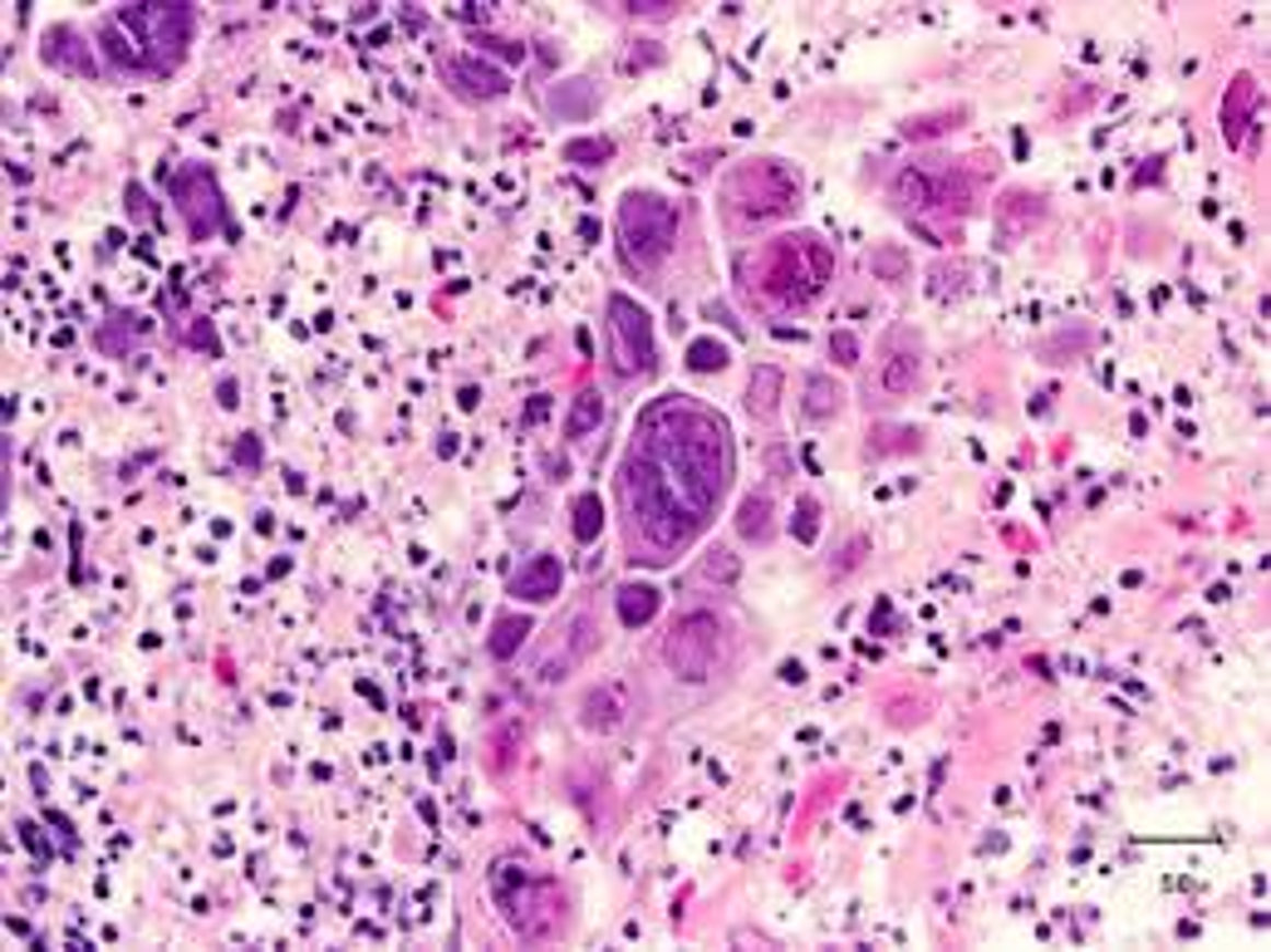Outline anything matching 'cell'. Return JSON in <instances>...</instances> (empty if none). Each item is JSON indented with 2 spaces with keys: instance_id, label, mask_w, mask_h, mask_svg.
I'll use <instances>...</instances> for the list:
<instances>
[{
  "instance_id": "obj_1",
  "label": "cell",
  "mask_w": 1271,
  "mask_h": 952,
  "mask_svg": "<svg viewBox=\"0 0 1271 952\" xmlns=\"http://www.w3.org/2000/svg\"><path fill=\"white\" fill-rule=\"evenodd\" d=\"M619 496H624L634 541H644L654 550L648 560H668L673 550L693 545L721 501L717 486L703 481L673 448H663L658 438H644V432H634V452L624 457V472H619Z\"/></svg>"
},
{
  "instance_id": "obj_2",
  "label": "cell",
  "mask_w": 1271,
  "mask_h": 952,
  "mask_svg": "<svg viewBox=\"0 0 1271 952\" xmlns=\"http://www.w3.org/2000/svg\"><path fill=\"white\" fill-rule=\"evenodd\" d=\"M741 280L771 305H810L835 280V256L816 231H796V236L766 241L756 256L741 260Z\"/></svg>"
},
{
  "instance_id": "obj_3",
  "label": "cell",
  "mask_w": 1271,
  "mask_h": 952,
  "mask_svg": "<svg viewBox=\"0 0 1271 952\" xmlns=\"http://www.w3.org/2000/svg\"><path fill=\"white\" fill-rule=\"evenodd\" d=\"M492 898L501 908L506 928L525 943H551L565 924V898L551 879H541L525 859L501 855L492 864Z\"/></svg>"
},
{
  "instance_id": "obj_4",
  "label": "cell",
  "mask_w": 1271,
  "mask_h": 952,
  "mask_svg": "<svg viewBox=\"0 0 1271 952\" xmlns=\"http://www.w3.org/2000/svg\"><path fill=\"white\" fill-rule=\"evenodd\" d=\"M721 201H727V211L737 221L766 227V221H781L800 207V172L781 158L741 162V167H731L727 187H721Z\"/></svg>"
},
{
  "instance_id": "obj_5",
  "label": "cell",
  "mask_w": 1271,
  "mask_h": 952,
  "mask_svg": "<svg viewBox=\"0 0 1271 952\" xmlns=\"http://www.w3.org/2000/svg\"><path fill=\"white\" fill-rule=\"evenodd\" d=\"M619 246L628 266L654 276L678 246V207L658 191H628L619 201Z\"/></svg>"
},
{
  "instance_id": "obj_6",
  "label": "cell",
  "mask_w": 1271,
  "mask_h": 952,
  "mask_svg": "<svg viewBox=\"0 0 1271 952\" xmlns=\"http://www.w3.org/2000/svg\"><path fill=\"white\" fill-rule=\"evenodd\" d=\"M721 648H727V629H721V619L712 609H688L663 638V658L683 683L712 677V667L721 663Z\"/></svg>"
},
{
  "instance_id": "obj_7",
  "label": "cell",
  "mask_w": 1271,
  "mask_h": 952,
  "mask_svg": "<svg viewBox=\"0 0 1271 952\" xmlns=\"http://www.w3.org/2000/svg\"><path fill=\"white\" fill-rule=\"evenodd\" d=\"M114 15L138 35L142 55H148V74H167L192 39V10L187 5H124V10H114Z\"/></svg>"
},
{
  "instance_id": "obj_8",
  "label": "cell",
  "mask_w": 1271,
  "mask_h": 952,
  "mask_svg": "<svg viewBox=\"0 0 1271 952\" xmlns=\"http://www.w3.org/2000/svg\"><path fill=\"white\" fill-rule=\"evenodd\" d=\"M609 324V359H614L619 379H644L654 373V324H648L644 305H634L628 295H609L604 310Z\"/></svg>"
},
{
  "instance_id": "obj_9",
  "label": "cell",
  "mask_w": 1271,
  "mask_h": 952,
  "mask_svg": "<svg viewBox=\"0 0 1271 952\" xmlns=\"http://www.w3.org/2000/svg\"><path fill=\"white\" fill-rule=\"evenodd\" d=\"M172 197H177V211L187 221L192 241H207L221 231V191L207 167H182L177 182H172Z\"/></svg>"
},
{
  "instance_id": "obj_10",
  "label": "cell",
  "mask_w": 1271,
  "mask_h": 952,
  "mask_svg": "<svg viewBox=\"0 0 1271 952\" xmlns=\"http://www.w3.org/2000/svg\"><path fill=\"white\" fill-rule=\"evenodd\" d=\"M918 373H923L918 349H913V344H903V339H893L889 349H883L879 369H874L869 383H864V393H869V408H874V403H899L903 393H913Z\"/></svg>"
},
{
  "instance_id": "obj_11",
  "label": "cell",
  "mask_w": 1271,
  "mask_h": 952,
  "mask_svg": "<svg viewBox=\"0 0 1271 952\" xmlns=\"http://www.w3.org/2000/svg\"><path fill=\"white\" fill-rule=\"evenodd\" d=\"M594 643H599V629H594V619H589V614H575V619H569L565 629H561V643H555L551 653L541 658V677H545V683H555V677H565L569 667H575V663H585V658L594 653Z\"/></svg>"
},
{
  "instance_id": "obj_12",
  "label": "cell",
  "mask_w": 1271,
  "mask_h": 952,
  "mask_svg": "<svg viewBox=\"0 0 1271 952\" xmlns=\"http://www.w3.org/2000/svg\"><path fill=\"white\" fill-rule=\"evenodd\" d=\"M634 712V697H628L624 683H599L579 697V727L585 732H614V727L628 722Z\"/></svg>"
},
{
  "instance_id": "obj_13",
  "label": "cell",
  "mask_w": 1271,
  "mask_h": 952,
  "mask_svg": "<svg viewBox=\"0 0 1271 952\" xmlns=\"http://www.w3.org/2000/svg\"><path fill=\"white\" fill-rule=\"evenodd\" d=\"M442 79L462 98H501L506 94V74H501V69H492V65H482L476 55L442 59Z\"/></svg>"
},
{
  "instance_id": "obj_14",
  "label": "cell",
  "mask_w": 1271,
  "mask_h": 952,
  "mask_svg": "<svg viewBox=\"0 0 1271 952\" xmlns=\"http://www.w3.org/2000/svg\"><path fill=\"white\" fill-rule=\"evenodd\" d=\"M561 584H565V565L555 560V555H531V560L511 574V594H516V600H525V604L555 600Z\"/></svg>"
},
{
  "instance_id": "obj_15",
  "label": "cell",
  "mask_w": 1271,
  "mask_h": 952,
  "mask_svg": "<svg viewBox=\"0 0 1271 952\" xmlns=\"http://www.w3.org/2000/svg\"><path fill=\"white\" fill-rule=\"evenodd\" d=\"M1252 118H1257V79L1252 74H1237L1223 94V138L1227 148H1243L1247 133H1252Z\"/></svg>"
},
{
  "instance_id": "obj_16",
  "label": "cell",
  "mask_w": 1271,
  "mask_h": 952,
  "mask_svg": "<svg viewBox=\"0 0 1271 952\" xmlns=\"http://www.w3.org/2000/svg\"><path fill=\"white\" fill-rule=\"evenodd\" d=\"M39 55H45L49 69H65V74H94V49H89L69 25L49 30L45 45H39Z\"/></svg>"
},
{
  "instance_id": "obj_17",
  "label": "cell",
  "mask_w": 1271,
  "mask_h": 952,
  "mask_svg": "<svg viewBox=\"0 0 1271 952\" xmlns=\"http://www.w3.org/2000/svg\"><path fill=\"white\" fill-rule=\"evenodd\" d=\"M99 45H104V55L114 59L118 69H134V74H142V69H148V55H142L138 35L118 15H108L104 25H99Z\"/></svg>"
},
{
  "instance_id": "obj_18",
  "label": "cell",
  "mask_w": 1271,
  "mask_h": 952,
  "mask_svg": "<svg viewBox=\"0 0 1271 952\" xmlns=\"http://www.w3.org/2000/svg\"><path fill=\"white\" fill-rule=\"evenodd\" d=\"M781 388H786V379H781L776 369H756L751 373V383H747V413L751 418H776V408H781Z\"/></svg>"
},
{
  "instance_id": "obj_19",
  "label": "cell",
  "mask_w": 1271,
  "mask_h": 952,
  "mask_svg": "<svg viewBox=\"0 0 1271 952\" xmlns=\"http://www.w3.org/2000/svg\"><path fill=\"white\" fill-rule=\"evenodd\" d=\"M840 398H845V393H840V383L830 379V373H810L806 398H800V413L816 418V422H825V418H835V413H840Z\"/></svg>"
},
{
  "instance_id": "obj_20",
  "label": "cell",
  "mask_w": 1271,
  "mask_h": 952,
  "mask_svg": "<svg viewBox=\"0 0 1271 952\" xmlns=\"http://www.w3.org/2000/svg\"><path fill=\"white\" fill-rule=\"evenodd\" d=\"M594 104H599V94L589 79H569V84L551 89V114H561V118H589Z\"/></svg>"
},
{
  "instance_id": "obj_21",
  "label": "cell",
  "mask_w": 1271,
  "mask_h": 952,
  "mask_svg": "<svg viewBox=\"0 0 1271 952\" xmlns=\"http://www.w3.org/2000/svg\"><path fill=\"white\" fill-rule=\"evenodd\" d=\"M658 604H663V594H658L654 584H624V590H619V619H624L628 629H644V624L658 614Z\"/></svg>"
},
{
  "instance_id": "obj_22",
  "label": "cell",
  "mask_w": 1271,
  "mask_h": 952,
  "mask_svg": "<svg viewBox=\"0 0 1271 952\" xmlns=\"http://www.w3.org/2000/svg\"><path fill=\"white\" fill-rule=\"evenodd\" d=\"M737 531L747 535V541H756V545H766V541H771L776 521H771V496H766V491H751L747 501L737 506Z\"/></svg>"
},
{
  "instance_id": "obj_23",
  "label": "cell",
  "mask_w": 1271,
  "mask_h": 952,
  "mask_svg": "<svg viewBox=\"0 0 1271 952\" xmlns=\"http://www.w3.org/2000/svg\"><path fill=\"white\" fill-rule=\"evenodd\" d=\"M525 634H531V619L525 614H506V619L492 624V634H486V653L492 658H516L525 643Z\"/></svg>"
},
{
  "instance_id": "obj_24",
  "label": "cell",
  "mask_w": 1271,
  "mask_h": 952,
  "mask_svg": "<svg viewBox=\"0 0 1271 952\" xmlns=\"http://www.w3.org/2000/svg\"><path fill=\"white\" fill-rule=\"evenodd\" d=\"M604 422V398L594 388H585L575 403H569V418H565V438H589V432Z\"/></svg>"
},
{
  "instance_id": "obj_25",
  "label": "cell",
  "mask_w": 1271,
  "mask_h": 952,
  "mask_svg": "<svg viewBox=\"0 0 1271 952\" xmlns=\"http://www.w3.org/2000/svg\"><path fill=\"white\" fill-rule=\"evenodd\" d=\"M933 207L943 211H968L972 207V177L968 172H943V177H933Z\"/></svg>"
},
{
  "instance_id": "obj_26",
  "label": "cell",
  "mask_w": 1271,
  "mask_h": 952,
  "mask_svg": "<svg viewBox=\"0 0 1271 952\" xmlns=\"http://www.w3.org/2000/svg\"><path fill=\"white\" fill-rule=\"evenodd\" d=\"M893 201H899L903 211H928L933 207V177L928 172H899L893 177Z\"/></svg>"
},
{
  "instance_id": "obj_27",
  "label": "cell",
  "mask_w": 1271,
  "mask_h": 952,
  "mask_svg": "<svg viewBox=\"0 0 1271 952\" xmlns=\"http://www.w3.org/2000/svg\"><path fill=\"white\" fill-rule=\"evenodd\" d=\"M569 531H575V541H594V535L604 531V501H599L594 491L575 501V521H569Z\"/></svg>"
},
{
  "instance_id": "obj_28",
  "label": "cell",
  "mask_w": 1271,
  "mask_h": 952,
  "mask_svg": "<svg viewBox=\"0 0 1271 952\" xmlns=\"http://www.w3.org/2000/svg\"><path fill=\"white\" fill-rule=\"evenodd\" d=\"M609 158H614L609 138H569L565 143V162H575V167H604Z\"/></svg>"
},
{
  "instance_id": "obj_29",
  "label": "cell",
  "mask_w": 1271,
  "mask_h": 952,
  "mask_svg": "<svg viewBox=\"0 0 1271 952\" xmlns=\"http://www.w3.org/2000/svg\"><path fill=\"white\" fill-rule=\"evenodd\" d=\"M697 574H703L707 584H737V574H741V560H737V555H731V550H721V545H717V550H707V555H703V565H697Z\"/></svg>"
},
{
  "instance_id": "obj_30",
  "label": "cell",
  "mask_w": 1271,
  "mask_h": 952,
  "mask_svg": "<svg viewBox=\"0 0 1271 952\" xmlns=\"http://www.w3.org/2000/svg\"><path fill=\"white\" fill-rule=\"evenodd\" d=\"M727 344H717V339H693L688 344V369H697V373H721L727 369Z\"/></svg>"
},
{
  "instance_id": "obj_31",
  "label": "cell",
  "mask_w": 1271,
  "mask_h": 952,
  "mask_svg": "<svg viewBox=\"0 0 1271 952\" xmlns=\"http://www.w3.org/2000/svg\"><path fill=\"white\" fill-rule=\"evenodd\" d=\"M790 531H796L800 545H816V535H820V501H816V496H800V501H796V521H790Z\"/></svg>"
},
{
  "instance_id": "obj_32",
  "label": "cell",
  "mask_w": 1271,
  "mask_h": 952,
  "mask_svg": "<svg viewBox=\"0 0 1271 952\" xmlns=\"http://www.w3.org/2000/svg\"><path fill=\"white\" fill-rule=\"evenodd\" d=\"M874 276H883V280H903L909 276V256H903L899 246H883V251H874Z\"/></svg>"
},
{
  "instance_id": "obj_33",
  "label": "cell",
  "mask_w": 1271,
  "mask_h": 952,
  "mask_svg": "<svg viewBox=\"0 0 1271 952\" xmlns=\"http://www.w3.org/2000/svg\"><path fill=\"white\" fill-rule=\"evenodd\" d=\"M830 359H835L840 369H854V363H859V339H854L850 329H835L830 334Z\"/></svg>"
},
{
  "instance_id": "obj_34",
  "label": "cell",
  "mask_w": 1271,
  "mask_h": 952,
  "mask_svg": "<svg viewBox=\"0 0 1271 952\" xmlns=\"http://www.w3.org/2000/svg\"><path fill=\"white\" fill-rule=\"evenodd\" d=\"M962 114H933V118H918V124H909L903 133L909 138H933V133H948V128H958Z\"/></svg>"
},
{
  "instance_id": "obj_35",
  "label": "cell",
  "mask_w": 1271,
  "mask_h": 952,
  "mask_svg": "<svg viewBox=\"0 0 1271 952\" xmlns=\"http://www.w3.org/2000/svg\"><path fill=\"white\" fill-rule=\"evenodd\" d=\"M476 45L501 55V59H525V45H511V39H501V35H476Z\"/></svg>"
},
{
  "instance_id": "obj_36",
  "label": "cell",
  "mask_w": 1271,
  "mask_h": 952,
  "mask_svg": "<svg viewBox=\"0 0 1271 952\" xmlns=\"http://www.w3.org/2000/svg\"><path fill=\"white\" fill-rule=\"evenodd\" d=\"M1026 211H1031V217H1041V197L1012 191V197H1006V207H1002V217H1026Z\"/></svg>"
},
{
  "instance_id": "obj_37",
  "label": "cell",
  "mask_w": 1271,
  "mask_h": 952,
  "mask_svg": "<svg viewBox=\"0 0 1271 952\" xmlns=\"http://www.w3.org/2000/svg\"><path fill=\"white\" fill-rule=\"evenodd\" d=\"M1085 344H1090V334H1085V329L1075 334V339H1071V334H1061V339H1051V344H1045V359L1055 363V353H1065V349L1075 353V349H1085Z\"/></svg>"
},
{
  "instance_id": "obj_38",
  "label": "cell",
  "mask_w": 1271,
  "mask_h": 952,
  "mask_svg": "<svg viewBox=\"0 0 1271 952\" xmlns=\"http://www.w3.org/2000/svg\"><path fill=\"white\" fill-rule=\"evenodd\" d=\"M236 462H241V467H251V472H256V467H261V442H256V438H251V432H246V438H241V442H236Z\"/></svg>"
},
{
  "instance_id": "obj_39",
  "label": "cell",
  "mask_w": 1271,
  "mask_h": 952,
  "mask_svg": "<svg viewBox=\"0 0 1271 952\" xmlns=\"http://www.w3.org/2000/svg\"><path fill=\"white\" fill-rule=\"evenodd\" d=\"M864 550H869V541H850V550H845V560L835 565V574H845V570H854V565L864 560Z\"/></svg>"
},
{
  "instance_id": "obj_40",
  "label": "cell",
  "mask_w": 1271,
  "mask_h": 952,
  "mask_svg": "<svg viewBox=\"0 0 1271 952\" xmlns=\"http://www.w3.org/2000/svg\"><path fill=\"white\" fill-rule=\"evenodd\" d=\"M545 413H551V393H535V398H531V408H525V422H541Z\"/></svg>"
},
{
  "instance_id": "obj_41",
  "label": "cell",
  "mask_w": 1271,
  "mask_h": 952,
  "mask_svg": "<svg viewBox=\"0 0 1271 952\" xmlns=\"http://www.w3.org/2000/svg\"><path fill=\"white\" fill-rule=\"evenodd\" d=\"M217 398H221V408H236V383L227 379V383H221V388H217Z\"/></svg>"
},
{
  "instance_id": "obj_42",
  "label": "cell",
  "mask_w": 1271,
  "mask_h": 952,
  "mask_svg": "<svg viewBox=\"0 0 1271 952\" xmlns=\"http://www.w3.org/2000/svg\"><path fill=\"white\" fill-rule=\"evenodd\" d=\"M579 236H585V241H599V221H594V217H585V221H579Z\"/></svg>"
},
{
  "instance_id": "obj_43",
  "label": "cell",
  "mask_w": 1271,
  "mask_h": 952,
  "mask_svg": "<svg viewBox=\"0 0 1271 952\" xmlns=\"http://www.w3.org/2000/svg\"><path fill=\"white\" fill-rule=\"evenodd\" d=\"M781 677H786V683H800V677H806V667H800V663H786V667H781Z\"/></svg>"
},
{
  "instance_id": "obj_44",
  "label": "cell",
  "mask_w": 1271,
  "mask_h": 952,
  "mask_svg": "<svg viewBox=\"0 0 1271 952\" xmlns=\"http://www.w3.org/2000/svg\"><path fill=\"white\" fill-rule=\"evenodd\" d=\"M437 452H442V457H452V452H457V438H452V432H442V442H437Z\"/></svg>"
}]
</instances>
